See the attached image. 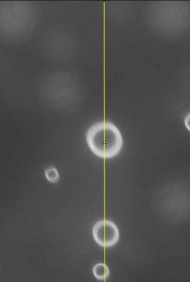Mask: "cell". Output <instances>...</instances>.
<instances>
[{
  "label": "cell",
  "instance_id": "6da1fadb",
  "mask_svg": "<svg viewBox=\"0 0 190 282\" xmlns=\"http://www.w3.org/2000/svg\"><path fill=\"white\" fill-rule=\"evenodd\" d=\"M39 18L38 6L31 1H0V39L22 42L31 35Z\"/></svg>",
  "mask_w": 190,
  "mask_h": 282
},
{
  "label": "cell",
  "instance_id": "7a4b0ae2",
  "mask_svg": "<svg viewBox=\"0 0 190 282\" xmlns=\"http://www.w3.org/2000/svg\"><path fill=\"white\" fill-rule=\"evenodd\" d=\"M86 141L91 151L102 158L116 156L123 146V138L118 128L109 121H100L91 126L86 133Z\"/></svg>",
  "mask_w": 190,
  "mask_h": 282
},
{
  "label": "cell",
  "instance_id": "3957f363",
  "mask_svg": "<svg viewBox=\"0 0 190 282\" xmlns=\"http://www.w3.org/2000/svg\"><path fill=\"white\" fill-rule=\"evenodd\" d=\"M71 39V34L64 29L50 30L42 42L43 51L46 55L53 59H66L72 54Z\"/></svg>",
  "mask_w": 190,
  "mask_h": 282
},
{
  "label": "cell",
  "instance_id": "277c9868",
  "mask_svg": "<svg viewBox=\"0 0 190 282\" xmlns=\"http://www.w3.org/2000/svg\"><path fill=\"white\" fill-rule=\"evenodd\" d=\"M92 234L96 243L103 247H110L118 241L119 233L115 224L108 220H100L95 224Z\"/></svg>",
  "mask_w": 190,
  "mask_h": 282
},
{
  "label": "cell",
  "instance_id": "5b68a950",
  "mask_svg": "<svg viewBox=\"0 0 190 282\" xmlns=\"http://www.w3.org/2000/svg\"><path fill=\"white\" fill-rule=\"evenodd\" d=\"M92 272L95 277L100 280L106 279L109 274V270L107 265L98 263L93 268Z\"/></svg>",
  "mask_w": 190,
  "mask_h": 282
},
{
  "label": "cell",
  "instance_id": "8992f818",
  "mask_svg": "<svg viewBox=\"0 0 190 282\" xmlns=\"http://www.w3.org/2000/svg\"><path fill=\"white\" fill-rule=\"evenodd\" d=\"M47 179L51 182L55 183L59 180V175L57 170L54 167H50L45 171Z\"/></svg>",
  "mask_w": 190,
  "mask_h": 282
}]
</instances>
